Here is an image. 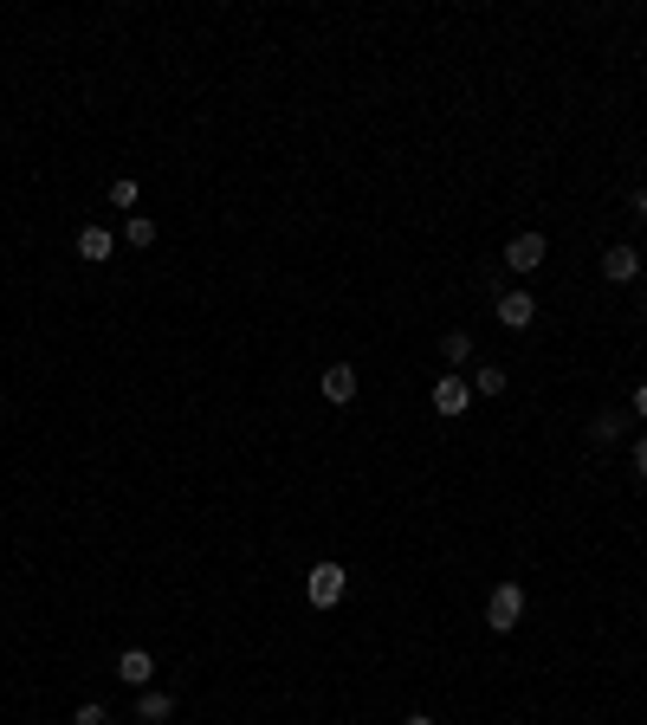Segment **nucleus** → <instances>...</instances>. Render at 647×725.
Here are the masks:
<instances>
[{
	"instance_id": "nucleus-1",
	"label": "nucleus",
	"mask_w": 647,
	"mask_h": 725,
	"mask_svg": "<svg viewBox=\"0 0 647 725\" xmlns=\"http://www.w3.org/2000/svg\"><path fill=\"white\" fill-rule=\"evenodd\" d=\"M525 609H531L525 583H499V590L486 596V628H492V635H512V628L525 622Z\"/></svg>"
},
{
	"instance_id": "nucleus-10",
	"label": "nucleus",
	"mask_w": 647,
	"mask_h": 725,
	"mask_svg": "<svg viewBox=\"0 0 647 725\" xmlns=\"http://www.w3.org/2000/svg\"><path fill=\"white\" fill-rule=\"evenodd\" d=\"M466 382H473V395H486V402H492V395H505V389H512V376H505V363H479V369H473Z\"/></svg>"
},
{
	"instance_id": "nucleus-2",
	"label": "nucleus",
	"mask_w": 647,
	"mask_h": 725,
	"mask_svg": "<svg viewBox=\"0 0 647 725\" xmlns=\"http://www.w3.org/2000/svg\"><path fill=\"white\" fill-rule=\"evenodd\" d=\"M343 590H350V570L343 564H311V577H305V596H311V609H337L343 603Z\"/></svg>"
},
{
	"instance_id": "nucleus-9",
	"label": "nucleus",
	"mask_w": 647,
	"mask_h": 725,
	"mask_svg": "<svg viewBox=\"0 0 647 725\" xmlns=\"http://www.w3.org/2000/svg\"><path fill=\"white\" fill-rule=\"evenodd\" d=\"M324 402H356V369L350 363H324Z\"/></svg>"
},
{
	"instance_id": "nucleus-21",
	"label": "nucleus",
	"mask_w": 647,
	"mask_h": 725,
	"mask_svg": "<svg viewBox=\"0 0 647 725\" xmlns=\"http://www.w3.org/2000/svg\"><path fill=\"white\" fill-rule=\"evenodd\" d=\"M641 628H647V609H641Z\"/></svg>"
},
{
	"instance_id": "nucleus-5",
	"label": "nucleus",
	"mask_w": 647,
	"mask_h": 725,
	"mask_svg": "<svg viewBox=\"0 0 647 725\" xmlns=\"http://www.w3.org/2000/svg\"><path fill=\"white\" fill-rule=\"evenodd\" d=\"M641 266H647V259L635 253V246H609V253H602V279H609V285H635L641 279Z\"/></svg>"
},
{
	"instance_id": "nucleus-11",
	"label": "nucleus",
	"mask_w": 647,
	"mask_h": 725,
	"mask_svg": "<svg viewBox=\"0 0 647 725\" xmlns=\"http://www.w3.org/2000/svg\"><path fill=\"white\" fill-rule=\"evenodd\" d=\"M622 434H628V408H602V415L589 421V441H602V447L622 441Z\"/></svg>"
},
{
	"instance_id": "nucleus-13",
	"label": "nucleus",
	"mask_w": 647,
	"mask_h": 725,
	"mask_svg": "<svg viewBox=\"0 0 647 725\" xmlns=\"http://www.w3.org/2000/svg\"><path fill=\"white\" fill-rule=\"evenodd\" d=\"M169 713H175V700H169V693L143 687V700H136V719H143V725H162V719H169Z\"/></svg>"
},
{
	"instance_id": "nucleus-3",
	"label": "nucleus",
	"mask_w": 647,
	"mask_h": 725,
	"mask_svg": "<svg viewBox=\"0 0 647 725\" xmlns=\"http://www.w3.org/2000/svg\"><path fill=\"white\" fill-rule=\"evenodd\" d=\"M544 259H550V240L544 234H512V240H505V253H499V266L505 272H538Z\"/></svg>"
},
{
	"instance_id": "nucleus-7",
	"label": "nucleus",
	"mask_w": 647,
	"mask_h": 725,
	"mask_svg": "<svg viewBox=\"0 0 647 725\" xmlns=\"http://www.w3.org/2000/svg\"><path fill=\"white\" fill-rule=\"evenodd\" d=\"M117 680H123V687H136V693H143L149 680H156V661H149L143 648H123V654H117Z\"/></svg>"
},
{
	"instance_id": "nucleus-16",
	"label": "nucleus",
	"mask_w": 647,
	"mask_h": 725,
	"mask_svg": "<svg viewBox=\"0 0 647 725\" xmlns=\"http://www.w3.org/2000/svg\"><path fill=\"white\" fill-rule=\"evenodd\" d=\"M72 725H110V706H104V700H85V706L72 713Z\"/></svg>"
},
{
	"instance_id": "nucleus-12",
	"label": "nucleus",
	"mask_w": 647,
	"mask_h": 725,
	"mask_svg": "<svg viewBox=\"0 0 647 725\" xmlns=\"http://www.w3.org/2000/svg\"><path fill=\"white\" fill-rule=\"evenodd\" d=\"M440 363H453V376H460V369L473 363V337H466V331H447V337H440Z\"/></svg>"
},
{
	"instance_id": "nucleus-17",
	"label": "nucleus",
	"mask_w": 647,
	"mask_h": 725,
	"mask_svg": "<svg viewBox=\"0 0 647 725\" xmlns=\"http://www.w3.org/2000/svg\"><path fill=\"white\" fill-rule=\"evenodd\" d=\"M628 214H635V221H647V188H628Z\"/></svg>"
},
{
	"instance_id": "nucleus-20",
	"label": "nucleus",
	"mask_w": 647,
	"mask_h": 725,
	"mask_svg": "<svg viewBox=\"0 0 647 725\" xmlns=\"http://www.w3.org/2000/svg\"><path fill=\"white\" fill-rule=\"evenodd\" d=\"M402 725H434V719H428V713H408V719H402Z\"/></svg>"
},
{
	"instance_id": "nucleus-15",
	"label": "nucleus",
	"mask_w": 647,
	"mask_h": 725,
	"mask_svg": "<svg viewBox=\"0 0 647 725\" xmlns=\"http://www.w3.org/2000/svg\"><path fill=\"white\" fill-rule=\"evenodd\" d=\"M136 195H143V188H136L130 175H117V182H110V208H136Z\"/></svg>"
},
{
	"instance_id": "nucleus-6",
	"label": "nucleus",
	"mask_w": 647,
	"mask_h": 725,
	"mask_svg": "<svg viewBox=\"0 0 647 725\" xmlns=\"http://www.w3.org/2000/svg\"><path fill=\"white\" fill-rule=\"evenodd\" d=\"M492 311H499L505 331H531V318H538V298H531V292H499V305H492Z\"/></svg>"
},
{
	"instance_id": "nucleus-8",
	"label": "nucleus",
	"mask_w": 647,
	"mask_h": 725,
	"mask_svg": "<svg viewBox=\"0 0 647 725\" xmlns=\"http://www.w3.org/2000/svg\"><path fill=\"white\" fill-rule=\"evenodd\" d=\"M110 253H117V234H110V227H78V259H91V266H104Z\"/></svg>"
},
{
	"instance_id": "nucleus-22",
	"label": "nucleus",
	"mask_w": 647,
	"mask_h": 725,
	"mask_svg": "<svg viewBox=\"0 0 647 725\" xmlns=\"http://www.w3.org/2000/svg\"><path fill=\"white\" fill-rule=\"evenodd\" d=\"M641 318H647V305H641Z\"/></svg>"
},
{
	"instance_id": "nucleus-4",
	"label": "nucleus",
	"mask_w": 647,
	"mask_h": 725,
	"mask_svg": "<svg viewBox=\"0 0 647 725\" xmlns=\"http://www.w3.org/2000/svg\"><path fill=\"white\" fill-rule=\"evenodd\" d=\"M466 408H473V382L447 369V376L434 382V415H447V421H453V415H466Z\"/></svg>"
},
{
	"instance_id": "nucleus-19",
	"label": "nucleus",
	"mask_w": 647,
	"mask_h": 725,
	"mask_svg": "<svg viewBox=\"0 0 647 725\" xmlns=\"http://www.w3.org/2000/svg\"><path fill=\"white\" fill-rule=\"evenodd\" d=\"M635 480H647V434L635 441Z\"/></svg>"
},
{
	"instance_id": "nucleus-14",
	"label": "nucleus",
	"mask_w": 647,
	"mask_h": 725,
	"mask_svg": "<svg viewBox=\"0 0 647 725\" xmlns=\"http://www.w3.org/2000/svg\"><path fill=\"white\" fill-rule=\"evenodd\" d=\"M123 246H136V253L156 246V221H149V214H130V221H123Z\"/></svg>"
},
{
	"instance_id": "nucleus-18",
	"label": "nucleus",
	"mask_w": 647,
	"mask_h": 725,
	"mask_svg": "<svg viewBox=\"0 0 647 725\" xmlns=\"http://www.w3.org/2000/svg\"><path fill=\"white\" fill-rule=\"evenodd\" d=\"M635 421H647V382H635V408H628Z\"/></svg>"
}]
</instances>
